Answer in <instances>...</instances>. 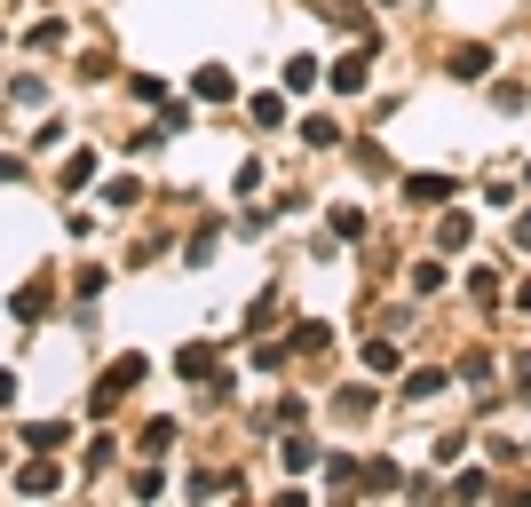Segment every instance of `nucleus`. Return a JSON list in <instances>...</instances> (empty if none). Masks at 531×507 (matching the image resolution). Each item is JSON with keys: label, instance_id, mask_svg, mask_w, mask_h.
Returning <instances> with one entry per match:
<instances>
[{"label": "nucleus", "instance_id": "f257e3e1", "mask_svg": "<svg viewBox=\"0 0 531 507\" xmlns=\"http://www.w3.org/2000/svg\"><path fill=\"white\" fill-rule=\"evenodd\" d=\"M405 199H421V206H444V199H452V175H405Z\"/></svg>", "mask_w": 531, "mask_h": 507}, {"label": "nucleus", "instance_id": "f03ea898", "mask_svg": "<svg viewBox=\"0 0 531 507\" xmlns=\"http://www.w3.org/2000/svg\"><path fill=\"white\" fill-rule=\"evenodd\" d=\"M484 72H492V48H460L452 56V80H484Z\"/></svg>", "mask_w": 531, "mask_h": 507}, {"label": "nucleus", "instance_id": "7ed1b4c3", "mask_svg": "<svg viewBox=\"0 0 531 507\" xmlns=\"http://www.w3.org/2000/svg\"><path fill=\"white\" fill-rule=\"evenodd\" d=\"M207 365H214V349H207V341H191V349L175 357V373H183V381H207Z\"/></svg>", "mask_w": 531, "mask_h": 507}, {"label": "nucleus", "instance_id": "20e7f679", "mask_svg": "<svg viewBox=\"0 0 531 507\" xmlns=\"http://www.w3.org/2000/svg\"><path fill=\"white\" fill-rule=\"evenodd\" d=\"M199 96H214V103H230V72H222V64H207V72H199Z\"/></svg>", "mask_w": 531, "mask_h": 507}, {"label": "nucleus", "instance_id": "39448f33", "mask_svg": "<svg viewBox=\"0 0 531 507\" xmlns=\"http://www.w3.org/2000/svg\"><path fill=\"white\" fill-rule=\"evenodd\" d=\"M333 88H365V56H341L333 64Z\"/></svg>", "mask_w": 531, "mask_h": 507}, {"label": "nucleus", "instance_id": "423d86ee", "mask_svg": "<svg viewBox=\"0 0 531 507\" xmlns=\"http://www.w3.org/2000/svg\"><path fill=\"white\" fill-rule=\"evenodd\" d=\"M436 246H452V254H460V246H468V214H444V230H436Z\"/></svg>", "mask_w": 531, "mask_h": 507}, {"label": "nucleus", "instance_id": "0eeeda50", "mask_svg": "<svg viewBox=\"0 0 531 507\" xmlns=\"http://www.w3.org/2000/svg\"><path fill=\"white\" fill-rule=\"evenodd\" d=\"M24 444H32V452H56V444H64V428H56V420H40V428H24Z\"/></svg>", "mask_w": 531, "mask_h": 507}, {"label": "nucleus", "instance_id": "6e6552de", "mask_svg": "<svg viewBox=\"0 0 531 507\" xmlns=\"http://www.w3.org/2000/svg\"><path fill=\"white\" fill-rule=\"evenodd\" d=\"M484 492H492V476H484V468H468V476L452 484V500H484Z\"/></svg>", "mask_w": 531, "mask_h": 507}, {"label": "nucleus", "instance_id": "1a4fd4ad", "mask_svg": "<svg viewBox=\"0 0 531 507\" xmlns=\"http://www.w3.org/2000/svg\"><path fill=\"white\" fill-rule=\"evenodd\" d=\"M254 127H286V103H278V96H254Z\"/></svg>", "mask_w": 531, "mask_h": 507}, {"label": "nucleus", "instance_id": "9d476101", "mask_svg": "<svg viewBox=\"0 0 531 507\" xmlns=\"http://www.w3.org/2000/svg\"><path fill=\"white\" fill-rule=\"evenodd\" d=\"M516 309H531V286H524V294H516Z\"/></svg>", "mask_w": 531, "mask_h": 507}]
</instances>
